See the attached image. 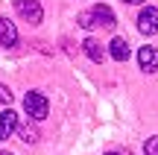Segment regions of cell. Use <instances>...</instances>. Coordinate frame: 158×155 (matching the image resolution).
Listing matches in <instances>:
<instances>
[{
  "label": "cell",
  "instance_id": "cell-1",
  "mask_svg": "<svg viewBox=\"0 0 158 155\" xmlns=\"http://www.w3.org/2000/svg\"><path fill=\"white\" fill-rule=\"evenodd\" d=\"M23 108H27V114L32 117L35 123H41L47 117V111H50V103H47V97L41 91H29L27 97H23Z\"/></svg>",
  "mask_w": 158,
  "mask_h": 155
},
{
  "label": "cell",
  "instance_id": "cell-10",
  "mask_svg": "<svg viewBox=\"0 0 158 155\" xmlns=\"http://www.w3.org/2000/svg\"><path fill=\"white\" fill-rule=\"evenodd\" d=\"M18 132H21L23 144H38V129H35V126H21Z\"/></svg>",
  "mask_w": 158,
  "mask_h": 155
},
{
  "label": "cell",
  "instance_id": "cell-9",
  "mask_svg": "<svg viewBox=\"0 0 158 155\" xmlns=\"http://www.w3.org/2000/svg\"><path fill=\"white\" fill-rule=\"evenodd\" d=\"M108 53H111V59H114V62H126V59L132 56L129 41H126V38H114L111 44H108Z\"/></svg>",
  "mask_w": 158,
  "mask_h": 155
},
{
  "label": "cell",
  "instance_id": "cell-13",
  "mask_svg": "<svg viewBox=\"0 0 158 155\" xmlns=\"http://www.w3.org/2000/svg\"><path fill=\"white\" fill-rule=\"evenodd\" d=\"M0 103H6V105L12 103V91H9L6 85H0Z\"/></svg>",
  "mask_w": 158,
  "mask_h": 155
},
{
  "label": "cell",
  "instance_id": "cell-2",
  "mask_svg": "<svg viewBox=\"0 0 158 155\" xmlns=\"http://www.w3.org/2000/svg\"><path fill=\"white\" fill-rule=\"evenodd\" d=\"M15 12L29 23H41V18H44V9L38 0H15Z\"/></svg>",
  "mask_w": 158,
  "mask_h": 155
},
{
  "label": "cell",
  "instance_id": "cell-3",
  "mask_svg": "<svg viewBox=\"0 0 158 155\" xmlns=\"http://www.w3.org/2000/svg\"><path fill=\"white\" fill-rule=\"evenodd\" d=\"M138 29H141L143 35H155L158 32V9L155 6L141 9V15H138Z\"/></svg>",
  "mask_w": 158,
  "mask_h": 155
},
{
  "label": "cell",
  "instance_id": "cell-5",
  "mask_svg": "<svg viewBox=\"0 0 158 155\" xmlns=\"http://www.w3.org/2000/svg\"><path fill=\"white\" fill-rule=\"evenodd\" d=\"M18 44V27L9 18H0V47H15Z\"/></svg>",
  "mask_w": 158,
  "mask_h": 155
},
{
  "label": "cell",
  "instance_id": "cell-7",
  "mask_svg": "<svg viewBox=\"0 0 158 155\" xmlns=\"http://www.w3.org/2000/svg\"><path fill=\"white\" fill-rule=\"evenodd\" d=\"M18 129V114L12 108H6L3 114H0V141H9V135Z\"/></svg>",
  "mask_w": 158,
  "mask_h": 155
},
{
  "label": "cell",
  "instance_id": "cell-11",
  "mask_svg": "<svg viewBox=\"0 0 158 155\" xmlns=\"http://www.w3.org/2000/svg\"><path fill=\"white\" fill-rule=\"evenodd\" d=\"M79 27H82V29H94L97 27V18H94V12H82V15H79Z\"/></svg>",
  "mask_w": 158,
  "mask_h": 155
},
{
  "label": "cell",
  "instance_id": "cell-16",
  "mask_svg": "<svg viewBox=\"0 0 158 155\" xmlns=\"http://www.w3.org/2000/svg\"><path fill=\"white\" fill-rule=\"evenodd\" d=\"M106 155H120V152H106Z\"/></svg>",
  "mask_w": 158,
  "mask_h": 155
},
{
  "label": "cell",
  "instance_id": "cell-14",
  "mask_svg": "<svg viewBox=\"0 0 158 155\" xmlns=\"http://www.w3.org/2000/svg\"><path fill=\"white\" fill-rule=\"evenodd\" d=\"M123 3H132V6H138V3H143V0H123Z\"/></svg>",
  "mask_w": 158,
  "mask_h": 155
},
{
  "label": "cell",
  "instance_id": "cell-6",
  "mask_svg": "<svg viewBox=\"0 0 158 155\" xmlns=\"http://www.w3.org/2000/svg\"><path fill=\"white\" fill-rule=\"evenodd\" d=\"M91 12H94V18H97V27H106V29H114V27H117V18H114V12L108 9L106 3H97Z\"/></svg>",
  "mask_w": 158,
  "mask_h": 155
},
{
  "label": "cell",
  "instance_id": "cell-15",
  "mask_svg": "<svg viewBox=\"0 0 158 155\" xmlns=\"http://www.w3.org/2000/svg\"><path fill=\"white\" fill-rule=\"evenodd\" d=\"M0 155H12V152H6V149H3V152H0Z\"/></svg>",
  "mask_w": 158,
  "mask_h": 155
},
{
  "label": "cell",
  "instance_id": "cell-8",
  "mask_svg": "<svg viewBox=\"0 0 158 155\" xmlns=\"http://www.w3.org/2000/svg\"><path fill=\"white\" fill-rule=\"evenodd\" d=\"M82 50H85V56H88L91 62H97V64L106 59V47H102L97 38H85V41H82Z\"/></svg>",
  "mask_w": 158,
  "mask_h": 155
},
{
  "label": "cell",
  "instance_id": "cell-12",
  "mask_svg": "<svg viewBox=\"0 0 158 155\" xmlns=\"http://www.w3.org/2000/svg\"><path fill=\"white\" fill-rule=\"evenodd\" d=\"M143 155H158V135L147 138V144H143Z\"/></svg>",
  "mask_w": 158,
  "mask_h": 155
},
{
  "label": "cell",
  "instance_id": "cell-4",
  "mask_svg": "<svg viewBox=\"0 0 158 155\" xmlns=\"http://www.w3.org/2000/svg\"><path fill=\"white\" fill-rule=\"evenodd\" d=\"M138 64H141V70H147V73H155L158 70V50L155 47H141V50H138Z\"/></svg>",
  "mask_w": 158,
  "mask_h": 155
}]
</instances>
